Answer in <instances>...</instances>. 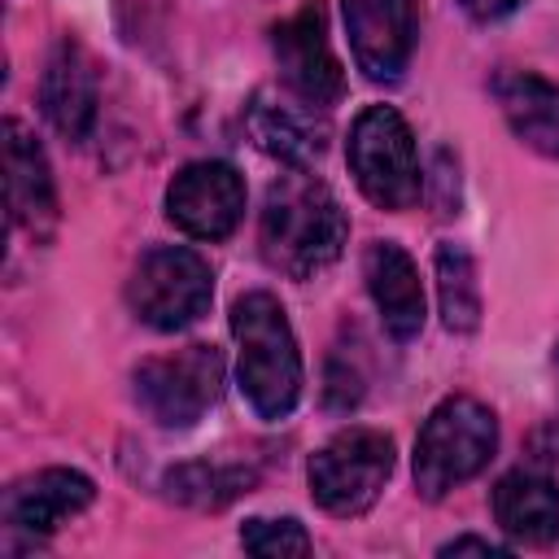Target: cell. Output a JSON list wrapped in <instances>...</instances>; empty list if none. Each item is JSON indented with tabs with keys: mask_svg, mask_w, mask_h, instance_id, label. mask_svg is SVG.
<instances>
[{
	"mask_svg": "<svg viewBox=\"0 0 559 559\" xmlns=\"http://www.w3.org/2000/svg\"><path fill=\"white\" fill-rule=\"evenodd\" d=\"M345 236H349V223H345L341 201L306 166H288L266 188L258 245L275 271L293 280H314L341 258Z\"/></svg>",
	"mask_w": 559,
	"mask_h": 559,
	"instance_id": "6da1fadb",
	"label": "cell"
},
{
	"mask_svg": "<svg viewBox=\"0 0 559 559\" xmlns=\"http://www.w3.org/2000/svg\"><path fill=\"white\" fill-rule=\"evenodd\" d=\"M231 336L240 345V393L262 419H284L301 397V354L284 306L262 288L236 297Z\"/></svg>",
	"mask_w": 559,
	"mask_h": 559,
	"instance_id": "7a4b0ae2",
	"label": "cell"
},
{
	"mask_svg": "<svg viewBox=\"0 0 559 559\" xmlns=\"http://www.w3.org/2000/svg\"><path fill=\"white\" fill-rule=\"evenodd\" d=\"M498 450V419L485 402L454 393L445 397L415 437V485L424 498H445L472 480Z\"/></svg>",
	"mask_w": 559,
	"mask_h": 559,
	"instance_id": "3957f363",
	"label": "cell"
},
{
	"mask_svg": "<svg viewBox=\"0 0 559 559\" xmlns=\"http://www.w3.org/2000/svg\"><path fill=\"white\" fill-rule=\"evenodd\" d=\"M345 162L362 197L380 210H411L419 201V157L406 118L393 105H367L345 140Z\"/></svg>",
	"mask_w": 559,
	"mask_h": 559,
	"instance_id": "277c9868",
	"label": "cell"
},
{
	"mask_svg": "<svg viewBox=\"0 0 559 559\" xmlns=\"http://www.w3.org/2000/svg\"><path fill=\"white\" fill-rule=\"evenodd\" d=\"M210 297H214L210 262L183 245L148 249L127 280V306L157 332H179L197 323L210 310Z\"/></svg>",
	"mask_w": 559,
	"mask_h": 559,
	"instance_id": "5b68a950",
	"label": "cell"
},
{
	"mask_svg": "<svg viewBox=\"0 0 559 559\" xmlns=\"http://www.w3.org/2000/svg\"><path fill=\"white\" fill-rule=\"evenodd\" d=\"M310 498L328 515H362L393 476V437L380 428L336 432L306 467Z\"/></svg>",
	"mask_w": 559,
	"mask_h": 559,
	"instance_id": "8992f818",
	"label": "cell"
},
{
	"mask_svg": "<svg viewBox=\"0 0 559 559\" xmlns=\"http://www.w3.org/2000/svg\"><path fill=\"white\" fill-rule=\"evenodd\" d=\"M135 402L162 428L197 424L223 389V354L214 345H183L162 358H144L135 367Z\"/></svg>",
	"mask_w": 559,
	"mask_h": 559,
	"instance_id": "52a82bcc",
	"label": "cell"
},
{
	"mask_svg": "<svg viewBox=\"0 0 559 559\" xmlns=\"http://www.w3.org/2000/svg\"><path fill=\"white\" fill-rule=\"evenodd\" d=\"M271 52H275L284 87L297 100H306L314 109H328L332 100H341L345 74H341V61H336L332 44H328V9H323V0H306L293 17H284L271 31Z\"/></svg>",
	"mask_w": 559,
	"mask_h": 559,
	"instance_id": "ba28073f",
	"label": "cell"
},
{
	"mask_svg": "<svg viewBox=\"0 0 559 559\" xmlns=\"http://www.w3.org/2000/svg\"><path fill=\"white\" fill-rule=\"evenodd\" d=\"M166 218L192 240H227L245 218V179L227 162H188L166 188Z\"/></svg>",
	"mask_w": 559,
	"mask_h": 559,
	"instance_id": "9c48e42d",
	"label": "cell"
},
{
	"mask_svg": "<svg viewBox=\"0 0 559 559\" xmlns=\"http://www.w3.org/2000/svg\"><path fill=\"white\" fill-rule=\"evenodd\" d=\"M358 70L371 83H397L415 52V0H341Z\"/></svg>",
	"mask_w": 559,
	"mask_h": 559,
	"instance_id": "30bf717a",
	"label": "cell"
},
{
	"mask_svg": "<svg viewBox=\"0 0 559 559\" xmlns=\"http://www.w3.org/2000/svg\"><path fill=\"white\" fill-rule=\"evenodd\" d=\"M96 485L74 467H44L35 476H22L4 493V528L22 542H44L57 533L70 515L92 507Z\"/></svg>",
	"mask_w": 559,
	"mask_h": 559,
	"instance_id": "8fae6325",
	"label": "cell"
},
{
	"mask_svg": "<svg viewBox=\"0 0 559 559\" xmlns=\"http://www.w3.org/2000/svg\"><path fill=\"white\" fill-rule=\"evenodd\" d=\"M4 201L13 227H22L31 240H48L57 227V183L48 170L44 148L35 135L9 118L4 122Z\"/></svg>",
	"mask_w": 559,
	"mask_h": 559,
	"instance_id": "7c38bea8",
	"label": "cell"
},
{
	"mask_svg": "<svg viewBox=\"0 0 559 559\" xmlns=\"http://www.w3.org/2000/svg\"><path fill=\"white\" fill-rule=\"evenodd\" d=\"M39 105L66 140H87L92 135L96 109H100V79H96L92 57L74 39H61L52 48V57L44 66V79H39Z\"/></svg>",
	"mask_w": 559,
	"mask_h": 559,
	"instance_id": "4fadbf2b",
	"label": "cell"
},
{
	"mask_svg": "<svg viewBox=\"0 0 559 559\" xmlns=\"http://www.w3.org/2000/svg\"><path fill=\"white\" fill-rule=\"evenodd\" d=\"M362 280H367V293L389 336L415 341L424 328V284H419V266L411 262V253L393 240H376L362 253Z\"/></svg>",
	"mask_w": 559,
	"mask_h": 559,
	"instance_id": "5bb4252c",
	"label": "cell"
},
{
	"mask_svg": "<svg viewBox=\"0 0 559 559\" xmlns=\"http://www.w3.org/2000/svg\"><path fill=\"white\" fill-rule=\"evenodd\" d=\"M493 520L520 546L559 542V485L533 467L507 472L493 485Z\"/></svg>",
	"mask_w": 559,
	"mask_h": 559,
	"instance_id": "9a60e30c",
	"label": "cell"
},
{
	"mask_svg": "<svg viewBox=\"0 0 559 559\" xmlns=\"http://www.w3.org/2000/svg\"><path fill=\"white\" fill-rule=\"evenodd\" d=\"M493 100L507 127L537 153L559 157V83L533 70H502L493 74Z\"/></svg>",
	"mask_w": 559,
	"mask_h": 559,
	"instance_id": "2e32d148",
	"label": "cell"
},
{
	"mask_svg": "<svg viewBox=\"0 0 559 559\" xmlns=\"http://www.w3.org/2000/svg\"><path fill=\"white\" fill-rule=\"evenodd\" d=\"M297 105H306V100H297ZM297 105L258 96L253 114H249V131H253L258 148H266L271 157L288 162V166H306L323 153V127H314Z\"/></svg>",
	"mask_w": 559,
	"mask_h": 559,
	"instance_id": "e0dca14e",
	"label": "cell"
},
{
	"mask_svg": "<svg viewBox=\"0 0 559 559\" xmlns=\"http://www.w3.org/2000/svg\"><path fill=\"white\" fill-rule=\"evenodd\" d=\"M258 476L249 467H236V463H183L175 472H166V493L183 507H197V511H218L227 507L231 498L249 493Z\"/></svg>",
	"mask_w": 559,
	"mask_h": 559,
	"instance_id": "ac0fdd59",
	"label": "cell"
},
{
	"mask_svg": "<svg viewBox=\"0 0 559 559\" xmlns=\"http://www.w3.org/2000/svg\"><path fill=\"white\" fill-rule=\"evenodd\" d=\"M437 297H441V319L450 332H472L480 323V284H476V262L463 245L445 240L437 245Z\"/></svg>",
	"mask_w": 559,
	"mask_h": 559,
	"instance_id": "d6986e66",
	"label": "cell"
},
{
	"mask_svg": "<svg viewBox=\"0 0 559 559\" xmlns=\"http://www.w3.org/2000/svg\"><path fill=\"white\" fill-rule=\"evenodd\" d=\"M240 546L262 559H284V555H310V533L297 520H249L240 528Z\"/></svg>",
	"mask_w": 559,
	"mask_h": 559,
	"instance_id": "ffe728a7",
	"label": "cell"
},
{
	"mask_svg": "<svg viewBox=\"0 0 559 559\" xmlns=\"http://www.w3.org/2000/svg\"><path fill=\"white\" fill-rule=\"evenodd\" d=\"M476 22H498V17H507V13H515L524 0H459Z\"/></svg>",
	"mask_w": 559,
	"mask_h": 559,
	"instance_id": "44dd1931",
	"label": "cell"
},
{
	"mask_svg": "<svg viewBox=\"0 0 559 559\" xmlns=\"http://www.w3.org/2000/svg\"><path fill=\"white\" fill-rule=\"evenodd\" d=\"M441 555H507V546H498L489 537H454L441 546Z\"/></svg>",
	"mask_w": 559,
	"mask_h": 559,
	"instance_id": "7402d4cb",
	"label": "cell"
}]
</instances>
